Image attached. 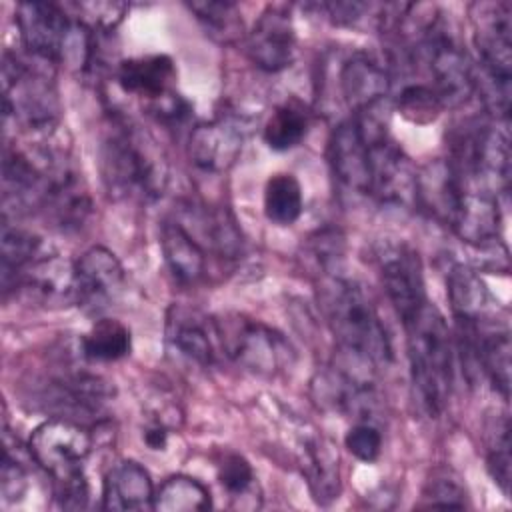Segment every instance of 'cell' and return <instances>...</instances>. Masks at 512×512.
Listing matches in <instances>:
<instances>
[{"label": "cell", "mask_w": 512, "mask_h": 512, "mask_svg": "<svg viewBox=\"0 0 512 512\" xmlns=\"http://www.w3.org/2000/svg\"><path fill=\"white\" fill-rule=\"evenodd\" d=\"M404 328L410 378L416 398L422 410L436 418L446 410L454 384L450 328L442 312L430 302L404 320Z\"/></svg>", "instance_id": "1"}, {"label": "cell", "mask_w": 512, "mask_h": 512, "mask_svg": "<svg viewBox=\"0 0 512 512\" xmlns=\"http://www.w3.org/2000/svg\"><path fill=\"white\" fill-rule=\"evenodd\" d=\"M322 302L328 324L346 356L370 368L390 362L388 332L370 294L358 282L340 274L328 276Z\"/></svg>", "instance_id": "2"}, {"label": "cell", "mask_w": 512, "mask_h": 512, "mask_svg": "<svg viewBox=\"0 0 512 512\" xmlns=\"http://www.w3.org/2000/svg\"><path fill=\"white\" fill-rule=\"evenodd\" d=\"M474 90L494 120H508L512 86V18L508 2L472 4Z\"/></svg>", "instance_id": "3"}, {"label": "cell", "mask_w": 512, "mask_h": 512, "mask_svg": "<svg viewBox=\"0 0 512 512\" xmlns=\"http://www.w3.org/2000/svg\"><path fill=\"white\" fill-rule=\"evenodd\" d=\"M100 172L114 198L154 200L166 186V162L136 126L112 122L100 146Z\"/></svg>", "instance_id": "4"}, {"label": "cell", "mask_w": 512, "mask_h": 512, "mask_svg": "<svg viewBox=\"0 0 512 512\" xmlns=\"http://www.w3.org/2000/svg\"><path fill=\"white\" fill-rule=\"evenodd\" d=\"M448 166L466 182L498 198L510 182V140L506 122L468 118L448 136Z\"/></svg>", "instance_id": "5"}, {"label": "cell", "mask_w": 512, "mask_h": 512, "mask_svg": "<svg viewBox=\"0 0 512 512\" xmlns=\"http://www.w3.org/2000/svg\"><path fill=\"white\" fill-rule=\"evenodd\" d=\"M4 120H14L28 134H50L60 118V100L52 80L16 54L2 60Z\"/></svg>", "instance_id": "6"}, {"label": "cell", "mask_w": 512, "mask_h": 512, "mask_svg": "<svg viewBox=\"0 0 512 512\" xmlns=\"http://www.w3.org/2000/svg\"><path fill=\"white\" fill-rule=\"evenodd\" d=\"M216 328L222 352L254 374L272 376L290 362L292 350L282 334L258 320L226 314L216 320Z\"/></svg>", "instance_id": "7"}, {"label": "cell", "mask_w": 512, "mask_h": 512, "mask_svg": "<svg viewBox=\"0 0 512 512\" xmlns=\"http://www.w3.org/2000/svg\"><path fill=\"white\" fill-rule=\"evenodd\" d=\"M374 260L390 304L402 322L408 320L428 302L418 252L404 240H380Z\"/></svg>", "instance_id": "8"}, {"label": "cell", "mask_w": 512, "mask_h": 512, "mask_svg": "<svg viewBox=\"0 0 512 512\" xmlns=\"http://www.w3.org/2000/svg\"><path fill=\"white\" fill-rule=\"evenodd\" d=\"M28 452L56 480L84 470V462L92 452V436L80 422L54 418L34 428Z\"/></svg>", "instance_id": "9"}, {"label": "cell", "mask_w": 512, "mask_h": 512, "mask_svg": "<svg viewBox=\"0 0 512 512\" xmlns=\"http://www.w3.org/2000/svg\"><path fill=\"white\" fill-rule=\"evenodd\" d=\"M76 304L90 314L108 310L122 294L124 268L104 246L88 248L76 262Z\"/></svg>", "instance_id": "10"}, {"label": "cell", "mask_w": 512, "mask_h": 512, "mask_svg": "<svg viewBox=\"0 0 512 512\" xmlns=\"http://www.w3.org/2000/svg\"><path fill=\"white\" fill-rule=\"evenodd\" d=\"M40 210L60 230H78L90 216L92 202L80 174L64 160H50L44 168Z\"/></svg>", "instance_id": "11"}, {"label": "cell", "mask_w": 512, "mask_h": 512, "mask_svg": "<svg viewBox=\"0 0 512 512\" xmlns=\"http://www.w3.org/2000/svg\"><path fill=\"white\" fill-rule=\"evenodd\" d=\"M390 86V66L372 52L356 50L338 66V90L354 114L380 106Z\"/></svg>", "instance_id": "12"}, {"label": "cell", "mask_w": 512, "mask_h": 512, "mask_svg": "<svg viewBox=\"0 0 512 512\" xmlns=\"http://www.w3.org/2000/svg\"><path fill=\"white\" fill-rule=\"evenodd\" d=\"M166 342L186 362L208 368L218 356L216 320L196 308L172 304L166 314Z\"/></svg>", "instance_id": "13"}, {"label": "cell", "mask_w": 512, "mask_h": 512, "mask_svg": "<svg viewBox=\"0 0 512 512\" xmlns=\"http://www.w3.org/2000/svg\"><path fill=\"white\" fill-rule=\"evenodd\" d=\"M246 50L250 60L264 72H280L294 62L296 30L288 10L268 6L254 22Z\"/></svg>", "instance_id": "14"}, {"label": "cell", "mask_w": 512, "mask_h": 512, "mask_svg": "<svg viewBox=\"0 0 512 512\" xmlns=\"http://www.w3.org/2000/svg\"><path fill=\"white\" fill-rule=\"evenodd\" d=\"M328 160L334 176L350 190L368 194L370 138L358 116L340 122L328 142Z\"/></svg>", "instance_id": "15"}, {"label": "cell", "mask_w": 512, "mask_h": 512, "mask_svg": "<svg viewBox=\"0 0 512 512\" xmlns=\"http://www.w3.org/2000/svg\"><path fill=\"white\" fill-rule=\"evenodd\" d=\"M450 230L476 248H492L500 240L498 198L464 182L460 198L446 222Z\"/></svg>", "instance_id": "16"}, {"label": "cell", "mask_w": 512, "mask_h": 512, "mask_svg": "<svg viewBox=\"0 0 512 512\" xmlns=\"http://www.w3.org/2000/svg\"><path fill=\"white\" fill-rule=\"evenodd\" d=\"M18 288L42 306L76 304V266L56 252L40 250L22 272Z\"/></svg>", "instance_id": "17"}, {"label": "cell", "mask_w": 512, "mask_h": 512, "mask_svg": "<svg viewBox=\"0 0 512 512\" xmlns=\"http://www.w3.org/2000/svg\"><path fill=\"white\" fill-rule=\"evenodd\" d=\"M112 388L100 376L88 372H70L56 376L48 384V394L44 398L48 408L58 412V418L76 420V416L94 418L104 412L112 398Z\"/></svg>", "instance_id": "18"}, {"label": "cell", "mask_w": 512, "mask_h": 512, "mask_svg": "<svg viewBox=\"0 0 512 512\" xmlns=\"http://www.w3.org/2000/svg\"><path fill=\"white\" fill-rule=\"evenodd\" d=\"M242 130L230 120L194 126L188 138L190 162L210 174L226 172L242 152Z\"/></svg>", "instance_id": "19"}, {"label": "cell", "mask_w": 512, "mask_h": 512, "mask_svg": "<svg viewBox=\"0 0 512 512\" xmlns=\"http://www.w3.org/2000/svg\"><path fill=\"white\" fill-rule=\"evenodd\" d=\"M160 246L164 262L176 282L192 286L204 278L206 248L178 218L162 222Z\"/></svg>", "instance_id": "20"}, {"label": "cell", "mask_w": 512, "mask_h": 512, "mask_svg": "<svg viewBox=\"0 0 512 512\" xmlns=\"http://www.w3.org/2000/svg\"><path fill=\"white\" fill-rule=\"evenodd\" d=\"M154 486L148 470L134 462L122 460L104 476L102 508L104 510H152Z\"/></svg>", "instance_id": "21"}, {"label": "cell", "mask_w": 512, "mask_h": 512, "mask_svg": "<svg viewBox=\"0 0 512 512\" xmlns=\"http://www.w3.org/2000/svg\"><path fill=\"white\" fill-rule=\"evenodd\" d=\"M446 286L454 320L488 322L498 318V302L476 270L464 264L452 266L446 276Z\"/></svg>", "instance_id": "22"}, {"label": "cell", "mask_w": 512, "mask_h": 512, "mask_svg": "<svg viewBox=\"0 0 512 512\" xmlns=\"http://www.w3.org/2000/svg\"><path fill=\"white\" fill-rule=\"evenodd\" d=\"M116 78L124 92L142 96L150 104L174 92L172 86L176 80V68L168 56L150 54L120 62Z\"/></svg>", "instance_id": "23"}, {"label": "cell", "mask_w": 512, "mask_h": 512, "mask_svg": "<svg viewBox=\"0 0 512 512\" xmlns=\"http://www.w3.org/2000/svg\"><path fill=\"white\" fill-rule=\"evenodd\" d=\"M2 192L6 208L12 206L16 212L40 208L44 192V168L36 166L20 150L6 148L2 162Z\"/></svg>", "instance_id": "24"}, {"label": "cell", "mask_w": 512, "mask_h": 512, "mask_svg": "<svg viewBox=\"0 0 512 512\" xmlns=\"http://www.w3.org/2000/svg\"><path fill=\"white\" fill-rule=\"evenodd\" d=\"M308 488L316 502L330 504L340 492V466L338 454L324 438H312L304 446L302 464Z\"/></svg>", "instance_id": "25"}, {"label": "cell", "mask_w": 512, "mask_h": 512, "mask_svg": "<svg viewBox=\"0 0 512 512\" xmlns=\"http://www.w3.org/2000/svg\"><path fill=\"white\" fill-rule=\"evenodd\" d=\"M40 250H42V244L38 236L6 222L4 218L2 236H0V274H2L4 294H8L12 288H18L22 272L36 258Z\"/></svg>", "instance_id": "26"}, {"label": "cell", "mask_w": 512, "mask_h": 512, "mask_svg": "<svg viewBox=\"0 0 512 512\" xmlns=\"http://www.w3.org/2000/svg\"><path fill=\"white\" fill-rule=\"evenodd\" d=\"M130 330L114 318H102L80 340V352L90 362H116L130 354Z\"/></svg>", "instance_id": "27"}, {"label": "cell", "mask_w": 512, "mask_h": 512, "mask_svg": "<svg viewBox=\"0 0 512 512\" xmlns=\"http://www.w3.org/2000/svg\"><path fill=\"white\" fill-rule=\"evenodd\" d=\"M304 208L302 186L296 176L280 172L268 178L264 188V214L272 224H294Z\"/></svg>", "instance_id": "28"}, {"label": "cell", "mask_w": 512, "mask_h": 512, "mask_svg": "<svg viewBox=\"0 0 512 512\" xmlns=\"http://www.w3.org/2000/svg\"><path fill=\"white\" fill-rule=\"evenodd\" d=\"M212 506L210 492L190 476H172L154 492L152 510L160 512H200Z\"/></svg>", "instance_id": "29"}, {"label": "cell", "mask_w": 512, "mask_h": 512, "mask_svg": "<svg viewBox=\"0 0 512 512\" xmlns=\"http://www.w3.org/2000/svg\"><path fill=\"white\" fill-rule=\"evenodd\" d=\"M308 134V114L296 102H284L278 106L264 126V142L276 152L298 146Z\"/></svg>", "instance_id": "30"}, {"label": "cell", "mask_w": 512, "mask_h": 512, "mask_svg": "<svg viewBox=\"0 0 512 512\" xmlns=\"http://www.w3.org/2000/svg\"><path fill=\"white\" fill-rule=\"evenodd\" d=\"M188 8L196 14L210 36L220 42H232L242 34V18L238 6L232 2H190Z\"/></svg>", "instance_id": "31"}, {"label": "cell", "mask_w": 512, "mask_h": 512, "mask_svg": "<svg viewBox=\"0 0 512 512\" xmlns=\"http://www.w3.org/2000/svg\"><path fill=\"white\" fill-rule=\"evenodd\" d=\"M396 106L402 116L414 124H428L444 110L442 102L424 80L404 82L396 94Z\"/></svg>", "instance_id": "32"}, {"label": "cell", "mask_w": 512, "mask_h": 512, "mask_svg": "<svg viewBox=\"0 0 512 512\" xmlns=\"http://www.w3.org/2000/svg\"><path fill=\"white\" fill-rule=\"evenodd\" d=\"M486 464L504 494L510 490V424L506 416L496 418L486 436Z\"/></svg>", "instance_id": "33"}, {"label": "cell", "mask_w": 512, "mask_h": 512, "mask_svg": "<svg viewBox=\"0 0 512 512\" xmlns=\"http://www.w3.org/2000/svg\"><path fill=\"white\" fill-rule=\"evenodd\" d=\"M218 482L236 500L248 498L256 488V474L250 462L236 452H228L218 462Z\"/></svg>", "instance_id": "34"}, {"label": "cell", "mask_w": 512, "mask_h": 512, "mask_svg": "<svg viewBox=\"0 0 512 512\" xmlns=\"http://www.w3.org/2000/svg\"><path fill=\"white\" fill-rule=\"evenodd\" d=\"M418 506L424 508H464L466 492L462 484L448 472H436L426 482L422 500Z\"/></svg>", "instance_id": "35"}, {"label": "cell", "mask_w": 512, "mask_h": 512, "mask_svg": "<svg viewBox=\"0 0 512 512\" xmlns=\"http://www.w3.org/2000/svg\"><path fill=\"white\" fill-rule=\"evenodd\" d=\"M344 444L354 458L362 462H374L382 452V432L374 422L358 420L346 432Z\"/></svg>", "instance_id": "36"}, {"label": "cell", "mask_w": 512, "mask_h": 512, "mask_svg": "<svg viewBox=\"0 0 512 512\" xmlns=\"http://www.w3.org/2000/svg\"><path fill=\"white\" fill-rule=\"evenodd\" d=\"M74 8H78L80 14H84L80 22L94 32L114 30L126 12V4L120 2H80L74 4Z\"/></svg>", "instance_id": "37"}, {"label": "cell", "mask_w": 512, "mask_h": 512, "mask_svg": "<svg viewBox=\"0 0 512 512\" xmlns=\"http://www.w3.org/2000/svg\"><path fill=\"white\" fill-rule=\"evenodd\" d=\"M88 480L82 472L56 478L54 480V498L64 510H82L88 504Z\"/></svg>", "instance_id": "38"}, {"label": "cell", "mask_w": 512, "mask_h": 512, "mask_svg": "<svg viewBox=\"0 0 512 512\" xmlns=\"http://www.w3.org/2000/svg\"><path fill=\"white\" fill-rule=\"evenodd\" d=\"M0 486H2V498L6 502H16L22 498L26 486H28V476L26 468L22 462L12 454V448L4 444V456H2V476H0Z\"/></svg>", "instance_id": "39"}]
</instances>
